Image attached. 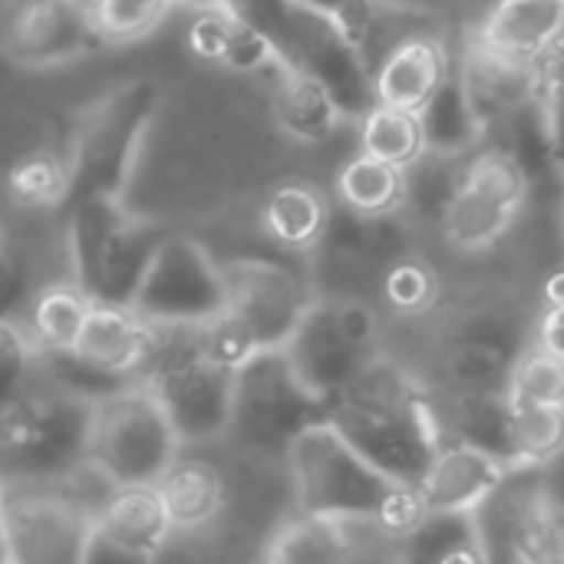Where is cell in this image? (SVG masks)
<instances>
[{
	"label": "cell",
	"instance_id": "obj_1",
	"mask_svg": "<svg viewBox=\"0 0 564 564\" xmlns=\"http://www.w3.org/2000/svg\"><path fill=\"white\" fill-rule=\"evenodd\" d=\"M387 479L420 489L443 446L436 406L397 367L373 360L367 373L330 403L327 420Z\"/></svg>",
	"mask_w": 564,
	"mask_h": 564
},
{
	"label": "cell",
	"instance_id": "obj_2",
	"mask_svg": "<svg viewBox=\"0 0 564 564\" xmlns=\"http://www.w3.org/2000/svg\"><path fill=\"white\" fill-rule=\"evenodd\" d=\"M297 512L334 519L344 525H377L393 539L423 519L416 489L373 469L330 423L307 430L288 453Z\"/></svg>",
	"mask_w": 564,
	"mask_h": 564
},
{
	"label": "cell",
	"instance_id": "obj_3",
	"mask_svg": "<svg viewBox=\"0 0 564 564\" xmlns=\"http://www.w3.org/2000/svg\"><path fill=\"white\" fill-rule=\"evenodd\" d=\"M159 83L129 79L79 112L66 155L69 195L63 212L96 198H126L142 139L159 112Z\"/></svg>",
	"mask_w": 564,
	"mask_h": 564
},
{
	"label": "cell",
	"instance_id": "obj_4",
	"mask_svg": "<svg viewBox=\"0 0 564 564\" xmlns=\"http://www.w3.org/2000/svg\"><path fill=\"white\" fill-rule=\"evenodd\" d=\"M139 383L155 397L182 446L228 433L235 373L205 357L202 324H152Z\"/></svg>",
	"mask_w": 564,
	"mask_h": 564
},
{
	"label": "cell",
	"instance_id": "obj_5",
	"mask_svg": "<svg viewBox=\"0 0 564 564\" xmlns=\"http://www.w3.org/2000/svg\"><path fill=\"white\" fill-rule=\"evenodd\" d=\"M73 284L89 304L132 307L169 228L132 215L126 202L96 198L66 212Z\"/></svg>",
	"mask_w": 564,
	"mask_h": 564
},
{
	"label": "cell",
	"instance_id": "obj_6",
	"mask_svg": "<svg viewBox=\"0 0 564 564\" xmlns=\"http://www.w3.org/2000/svg\"><path fill=\"white\" fill-rule=\"evenodd\" d=\"M93 403L33 380L0 410V476L17 486H56L89 456Z\"/></svg>",
	"mask_w": 564,
	"mask_h": 564
},
{
	"label": "cell",
	"instance_id": "obj_7",
	"mask_svg": "<svg viewBox=\"0 0 564 564\" xmlns=\"http://www.w3.org/2000/svg\"><path fill=\"white\" fill-rule=\"evenodd\" d=\"M330 420V403L314 397L291 370L284 350H261L235 370L228 433L251 453L288 459L291 446Z\"/></svg>",
	"mask_w": 564,
	"mask_h": 564
},
{
	"label": "cell",
	"instance_id": "obj_8",
	"mask_svg": "<svg viewBox=\"0 0 564 564\" xmlns=\"http://www.w3.org/2000/svg\"><path fill=\"white\" fill-rule=\"evenodd\" d=\"M178 449L169 416L142 383L93 406L86 463L116 489L155 486L178 459Z\"/></svg>",
	"mask_w": 564,
	"mask_h": 564
},
{
	"label": "cell",
	"instance_id": "obj_9",
	"mask_svg": "<svg viewBox=\"0 0 564 564\" xmlns=\"http://www.w3.org/2000/svg\"><path fill=\"white\" fill-rule=\"evenodd\" d=\"M473 522L486 564H564V509L539 469H512Z\"/></svg>",
	"mask_w": 564,
	"mask_h": 564
},
{
	"label": "cell",
	"instance_id": "obj_10",
	"mask_svg": "<svg viewBox=\"0 0 564 564\" xmlns=\"http://www.w3.org/2000/svg\"><path fill=\"white\" fill-rule=\"evenodd\" d=\"M529 195L532 182L509 149H479L466 159L440 228L463 254L489 251L512 231Z\"/></svg>",
	"mask_w": 564,
	"mask_h": 564
},
{
	"label": "cell",
	"instance_id": "obj_11",
	"mask_svg": "<svg viewBox=\"0 0 564 564\" xmlns=\"http://www.w3.org/2000/svg\"><path fill=\"white\" fill-rule=\"evenodd\" d=\"M225 314L261 350H284L317 294L304 274L271 258H238L221 264Z\"/></svg>",
	"mask_w": 564,
	"mask_h": 564
},
{
	"label": "cell",
	"instance_id": "obj_12",
	"mask_svg": "<svg viewBox=\"0 0 564 564\" xmlns=\"http://www.w3.org/2000/svg\"><path fill=\"white\" fill-rule=\"evenodd\" d=\"M132 311L145 324H208L225 314V278L212 251L178 231H169L155 251Z\"/></svg>",
	"mask_w": 564,
	"mask_h": 564
},
{
	"label": "cell",
	"instance_id": "obj_13",
	"mask_svg": "<svg viewBox=\"0 0 564 564\" xmlns=\"http://www.w3.org/2000/svg\"><path fill=\"white\" fill-rule=\"evenodd\" d=\"M96 516L56 486H17L0 509L10 564H83Z\"/></svg>",
	"mask_w": 564,
	"mask_h": 564
},
{
	"label": "cell",
	"instance_id": "obj_14",
	"mask_svg": "<svg viewBox=\"0 0 564 564\" xmlns=\"http://www.w3.org/2000/svg\"><path fill=\"white\" fill-rule=\"evenodd\" d=\"M0 46L23 69H50L106 43L86 0H10Z\"/></svg>",
	"mask_w": 564,
	"mask_h": 564
},
{
	"label": "cell",
	"instance_id": "obj_15",
	"mask_svg": "<svg viewBox=\"0 0 564 564\" xmlns=\"http://www.w3.org/2000/svg\"><path fill=\"white\" fill-rule=\"evenodd\" d=\"M284 357L297 380L321 400H340L377 360V354L350 344L334 317V304L317 297L294 337L284 344Z\"/></svg>",
	"mask_w": 564,
	"mask_h": 564
},
{
	"label": "cell",
	"instance_id": "obj_16",
	"mask_svg": "<svg viewBox=\"0 0 564 564\" xmlns=\"http://www.w3.org/2000/svg\"><path fill=\"white\" fill-rule=\"evenodd\" d=\"M564 36V0H499L479 30L476 46L496 63L535 73Z\"/></svg>",
	"mask_w": 564,
	"mask_h": 564
},
{
	"label": "cell",
	"instance_id": "obj_17",
	"mask_svg": "<svg viewBox=\"0 0 564 564\" xmlns=\"http://www.w3.org/2000/svg\"><path fill=\"white\" fill-rule=\"evenodd\" d=\"M509 473L512 469L506 463H499L496 456H489L476 446H466V443L443 440L416 496L426 512L473 516L502 486V479Z\"/></svg>",
	"mask_w": 564,
	"mask_h": 564
},
{
	"label": "cell",
	"instance_id": "obj_18",
	"mask_svg": "<svg viewBox=\"0 0 564 564\" xmlns=\"http://www.w3.org/2000/svg\"><path fill=\"white\" fill-rule=\"evenodd\" d=\"M453 69V56L443 40L430 33H410L397 40L373 66V99L403 112H423L433 93Z\"/></svg>",
	"mask_w": 564,
	"mask_h": 564
},
{
	"label": "cell",
	"instance_id": "obj_19",
	"mask_svg": "<svg viewBox=\"0 0 564 564\" xmlns=\"http://www.w3.org/2000/svg\"><path fill=\"white\" fill-rule=\"evenodd\" d=\"M188 50L198 59L221 63L231 73H248V76L274 73L278 76L288 69L274 43L254 23H248L235 7L195 13L188 26Z\"/></svg>",
	"mask_w": 564,
	"mask_h": 564
},
{
	"label": "cell",
	"instance_id": "obj_20",
	"mask_svg": "<svg viewBox=\"0 0 564 564\" xmlns=\"http://www.w3.org/2000/svg\"><path fill=\"white\" fill-rule=\"evenodd\" d=\"M420 126H423L426 152H433V155L466 162L469 155L479 152L489 119H486V109L479 106V99L466 79L463 63H453L443 86L423 106Z\"/></svg>",
	"mask_w": 564,
	"mask_h": 564
},
{
	"label": "cell",
	"instance_id": "obj_21",
	"mask_svg": "<svg viewBox=\"0 0 564 564\" xmlns=\"http://www.w3.org/2000/svg\"><path fill=\"white\" fill-rule=\"evenodd\" d=\"M152 340V324H145L132 307L93 304L76 340V350L102 370L139 380Z\"/></svg>",
	"mask_w": 564,
	"mask_h": 564
},
{
	"label": "cell",
	"instance_id": "obj_22",
	"mask_svg": "<svg viewBox=\"0 0 564 564\" xmlns=\"http://www.w3.org/2000/svg\"><path fill=\"white\" fill-rule=\"evenodd\" d=\"M519 354L499 321H473L449 344L446 370L456 390H506Z\"/></svg>",
	"mask_w": 564,
	"mask_h": 564
},
{
	"label": "cell",
	"instance_id": "obj_23",
	"mask_svg": "<svg viewBox=\"0 0 564 564\" xmlns=\"http://www.w3.org/2000/svg\"><path fill=\"white\" fill-rule=\"evenodd\" d=\"M172 532H198L225 509V479L205 459H175L155 482Z\"/></svg>",
	"mask_w": 564,
	"mask_h": 564
},
{
	"label": "cell",
	"instance_id": "obj_24",
	"mask_svg": "<svg viewBox=\"0 0 564 564\" xmlns=\"http://www.w3.org/2000/svg\"><path fill=\"white\" fill-rule=\"evenodd\" d=\"M327 225L330 205L307 182H284L264 198L261 228L284 251H314L324 241Z\"/></svg>",
	"mask_w": 564,
	"mask_h": 564
},
{
	"label": "cell",
	"instance_id": "obj_25",
	"mask_svg": "<svg viewBox=\"0 0 564 564\" xmlns=\"http://www.w3.org/2000/svg\"><path fill=\"white\" fill-rule=\"evenodd\" d=\"M271 109H274L278 129L297 142H307V145L330 139L344 119L337 102L330 99V93L314 76L297 73V69L278 73Z\"/></svg>",
	"mask_w": 564,
	"mask_h": 564
},
{
	"label": "cell",
	"instance_id": "obj_26",
	"mask_svg": "<svg viewBox=\"0 0 564 564\" xmlns=\"http://www.w3.org/2000/svg\"><path fill=\"white\" fill-rule=\"evenodd\" d=\"M96 529L106 532L109 539H116L135 552L155 555V558L172 535V525L159 502L155 486L112 489V496L96 512Z\"/></svg>",
	"mask_w": 564,
	"mask_h": 564
},
{
	"label": "cell",
	"instance_id": "obj_27",
	"mask_svg": "<svg viewBox=\"0 0 564 564\" xmlns=\"http://www.w3.org/2000/svg\"><path fill=\"white\" fill-rule=\"evenodd\" d=\"M397 564H486L473 516L423 512V519L400 535Z\"/></svg>",
	"mask_w": 564,
	"mask_h": 564
},
{
	"label": "cell",
	"instance_id": "obj_28",
	"mask_svg": "<svg viewBox=\"0 0 564 564\" xmlns=\"http://www.w3.org/2000/svg\"><path fill=\"white\" fill-rule=\"evenodd\" d=\"M337 198L340 208L360 218H390L403 212L406 202V178L400 169L370 159V155H354L340 175H337Z\"/></svg>",
	"mask_w": 564,
	"mask_h": 564
},
{
	"label": "cell",
	"instance_id": "obj_29",
	"mask_svg": "<svg viewBox=\"0 0 564 564\" xmlns=\"http://www.w3.org/2000/svg\"><path fill=\"white\" fill-rule=\"evenodd\" d=\"M350 558L354 545L344 522L297 512L271 539L264 564H350Z\"/></svg>",
	"mask_w": 564,
	"mask_h": 564
},
{
	"label": "cell",
	"instance_id": "obj_30",
	"mask_svg": "<svg viewBox=\"0 0 564 564\" xmlns=\"http://www.w3.org/2000/svg\"><path fill=\"white\" fill-rule=\"evenodd\" d=\"M33 380L50 387V390H59L66 397L86 400L93 406L139 383L132 377L96 367L76 347H69V350H36V377Z\"/></svg>",
	"mask_w": 564,
	"mask_h": 564
},
{
	"label": "cell",
	"instance_id": "obj_31",
	"mask_svg": "<svg viewBox=\"0 0 564 564\" xmlns=\"http://www.w3.org/2000/svg\"><path fill=\"white\" fill-rule=\"evenodd\" d=\"M89 301L76 284H50L40 288L26 311V334L36 350H69L76 347Z\"/></svg>",
	"mask_w": 564,
	"mask_h": 564
},
{
	"label": "cell",
	"instance_id": "obj_32",
	"mask_svg": "<svg viewBox=\"0 0 564 564\" xmlns=\"http://www.w3.org/2000/svg\"><path fill=\"white\" fill-rule=\"evenodd\" d=\"M512 469H542L564 456V406H535L509 397Z\"/></svg>",
	"mask_w": 564,
	"mask_h": 564
},
{
	"label": "cell",
	"instance_id": "obj_33",
	"mask_svg": "<svg viewBox=\"0 0 564 564\" xmlns=\"http://www.w3.org/2000/svg\"><path fill=\"white\" fill-rule=\"evenodd\" d=\"M360 152L370 155V159H380V162H387V165H393L400 172H406L426 152L420 116L377 102L360 119Z\"/></svg>",
	"mask_w": 564,
	"mask_h": 564
},
{
	"label": "cell",
	"instance_id": "obj_34",
	"mask_svg": "<svg viewBox=\"0 0 564 564\" xmlns=\"http://www.w3.org/2000/svg\"><path fill=\"white\" fill-rule=\"evenodd\" d=\"M7 192L23 208H66V195H69L66 159H56L50 152L23 155L7 172Z\"/></svg>",
	"mask_w": 564,
	"mask_h": 564
},
{
	"label": "cell",
	"instance_id": "obj_35",
	"mask_svg": "<svg viewBox=\"0 0 564 564\" xmlns=\"http://www.w3.org/2000/svg\"><path fill=\"white\" fill-rule=\"evenodd\" d=\"M463 165L466 162H459V159H443V155L423 152V159L403 172V178H406L403 212L426 218V221H443V212L463 178Z\"/></svg>",
	"mask_w": 564,
	"mask_h": 564
},
{
	"label": "cell",
	"instance_id": "obj_36",
	"mask_svg": "<svg viewBox=\"0 0 564 564\" xmlns=\"http://www.w3.org/2000/svg\"><path fill=\"white\" fill-rule=\"evenodd\" d=\"M380 294H383V304L390 311L413 317V314H423V311H430L436 304L440 278H436V271L423 258H416L410 251V254H403V258H397L393 264L383 268Z\"/></svg>",
	"mask_w": 564,
	"mask_h": 564
},
{
	"label": "cell",
	"instance_id": "obj_37",
	"mask_svg": "<svg viewBox=\"0 0 564 564\" xmlns=\"http://www.w3.org/2000/svg\"><path fill=\"white\" fill-rule=\"evenodd\" d=\"M172 7V0H89V17L102 43H129L152 33Z\"/></svg>",
	"mask_w": 564,
	"mask_h": 564
},
{
	"label": "cell",
	"instance_id": "obj_38",
	"mask_svg": "<svg viewBox=\"0 0 564 564\" xmlns=\"http://www.w3.org/2000/svg\"><path fill=\"white\" fill-rule=\"evenodd\" d=\"M506 393L535 406H564V364L539 347H529L516 357Z\"/></svg>",
	"mask_w": 564,
	"mask_h": 564
},
{
	"label": "cell",
	"instance_id": "obj_39",
	"mask_svg": "<svg viewBox=\"0 0 564 564\" xmlns=\"http://www.w3.org/2000/svg\"><path fill=\"white\" fill-rule=\"evenodd\" d=\"M36 377V347L26 327L0 321V410L33 387Z\"/></svg>",
	"mask_w": 564,
	"mask_h": 564
},
{
	"label": "cell",
	"instance_id": "obj_40",
	"mask_svg": "<svg viewBox=\"0 0 564 564\" xmlns=\"http://www.w3.org/2000/svg\"><path fill=\"white\" fill-rule=\"evenodd\" d=\"M542 63L549 66H545L539 102H542V119H545V135H549V155L555 169V185L564 195V36Z\"/></svg>",
	"mask_w": 564,
	"mask_h": 564
},
{
	"label": "cell",
	"instance_id": "obj_41",
	"mask_svg": "<svg viewBox=\"0 0 564 564\" xmlns=\"http://www.w3.org/2000/svg\"><path fill=\"white\" fill-rule=\"evenodd\" d=\"M294 3L304 7L307 13L327 20L340 36H347L357 50L367 53V43L373 36L377 13H380V7L373 0H294Z\"/></svg>",
	"mask_w": 564,
	"mask_h": 564
},
{
	"label": "cell",
	"instance_id": "obj_42",
	"mask_svg": "<svg viewBox=\"0 0 564 564\" xmlns=\"http://www.w3.org/2000/svg\"><path fill=\"white\" fill-rule=\"evenodd\" d=\"M36 297L30 261L10 245H0V321H26V311Z\"/></svg>",
	"mask_w": 564,
	"mask_h": 564
},
{
	"label": "cell",
	"instance_id": "obj_43",
	"mask_svg": "<svg viewBox=\"0 0 564 564\" xmlns=\"http://www.w3.org/2000/svg\"><path fill=\"white\" fill-rule=\"evenodd\" d=\"M83 564H155V555L135 552V549L109 539L106 532L93 529V535L86 542V552H83Z\"/></svg>",
	"mask_w": 564,
	"mask_h": 564
},
{
	"label": "cell",
	"instance_id": "obj_44",
	"mask_svg": "<svg viewBox=\"0 0 564 564\" xmlns=\"http://www.w3.org/2000/svg\"><path fill=\"white\" fill-rule=\"evenodd\" d=\"M539 350H545L549 357L564 364V301L545 304L539 321H535V344Z\"/></svg>",
	"mask_w": 564,
	"mask_h": 564
},
{
	"label": "cell",
	"instance_id": "obj_45",
	"mask_svg": "<svg viewBox=\"0 0 564 564\" xmlns=\"http://www.w3.org/2000/svg\"><path fill=\"white\" fill-rule=\"evenodd\" d=\"M377 7L383 10H406V13H426V10H436L443 7L446 0H373Z\"/></svg>",
	"mask_w": 564,
	"mask_h": 564
},
{
	"label": "cell",
	"instance_id": "obj_46",
	"mask_svg": "<svg viewBox=\"0 0 564 564\" xmlns=\"http://www.w3.org/2000/svg\"><path fill=\"white\" fill-rule=\"evenodd\" d=\"M172 3L188 7V10H195V13H205V10H225V7H231V0H172Z\"/></svg>",
	"mask_w": 564,
	"mask_h": 564
},
{
	"label": "cell",
	"instance_id": "obj_47",
	"mask_svg": "<svg viewBox=\"0 0 564 564\" xmlns=\"http://www.w3.org/2000/svg\"><path fill=\"white\" fill-rule=\"evenodd\" d=\"M7 496H10V482L0 476V509H3V502H7Z\"/></svg>",
	"mask_w": 564,
	"mask_h": 564
},
{
	"label": "cell",
	"instance_id": "obj_48",
	"mask_svg": "<svg viewBox=\"0 0 564 564\" xmlns=\"http://www.w3.org/2000/svg\"><path fill=\"white\" fill-rule=\"evenodd\" d=\"M0 564H10V558H7V542H3V532H0Z\"/></svg>",
	"mask_w": 564,
	"mask_h": 564
},
{
	"label": "cell",
	"instance_id": "obj_49",
	"mask_svg": "<svg viewBox=\"0 0 564 564\" xmlns=\"http://www.w3.org/2000/svg\"><path fill=\"white\" fill-rule=\"evenodd\" d=\"M3 241H7V238H3V228H0V245H3Z\"/></svg>",
	"mask_w": 564,
	"mask_h": 564
},
{
	"label": "cell",
	"instance_id": "obj_50",
	"mask_svg": "<svg viewBox=\"0 0 564 564\" xmlns=\"http://www.w3.org/2000/svg\"><path fill=\"white\" fill-rule=\"evenodd\" d=\"M86 3H89V0H86Z\"/></svg>",
	"mask_w": 564,
	"mask_h": 564
},
{
	"label": "cell",
	"instance_id": "obj_51",
	"mask_svg": "<svg viewBox=\"0 0 564 564\" xmlns=\"http://www.w3.org/2000/svg\"><path fill=\"white\" fill-rule=\"evenodd\" d=\"M7 3H10V0H7Z\"/></svg>",
	"mask_w": 564,
	"mask_h": 564
}]
</instances>
